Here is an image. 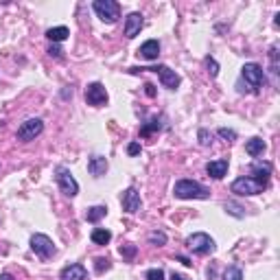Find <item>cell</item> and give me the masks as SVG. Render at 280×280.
Here are the masks:
<instances>
[{
  "label": "cell",
  "mask_w": 280,
  "mask_h": 280,
  "mask_svg": "<svg viewBox=\"0 0 280 280\" xmlns=\"http://www.w3.org/2000/svg\"><path fill=\"white\" fill-rule=\"evenodd\" d=\"M173 195L177 199H210V190L195 180H180L173 186Z\"/></svg>",
  "instance_id": "1"
},
{
  "label": "cell",
  "mask_w": 280,
  "mask_h": 280,
  "mask_svg": "<svg viewBox=\"0 0 280 280\" xmlns=\"http://www.w3.org/2000/svg\"><path fill=\"white\" fill-rule=\"evenodd\" d=\"M92 9L105 25H114L118 20V16H121V7H118V3H114V0H94Z\"/></svg>",
  "instance_id": "2"
},
{
  "label": "cell",
  "mask_w": 280,
  "mask_h": 280,
  "mask_svg": "<svg viewBox=\"0 0 280 280\" xmlns=\"http://www.w3.org/2000/svg\"><path fill=\"white\" fill-rule=\"evenodd\" d=\"M55 180H57L59 190H62L66 197H75V195L79 193V184H77L73 173H70V169H66V166H57L55 169Z\"/></svg>",
  "instance_id": "3"
},
{
  "label": "cell",
  "mask_w": 280,
  "mask_h": 280,
  "mask_svg": "<svg viewBox=\"0 0 280 280\" xmlns=\"http://www.w3.org/2000/svg\"><path fill=\"white\" fill-rule=\"evenodd\" d=\"M186 245H188V249H193L195 254H201V256L212 254L214 247H217L214 241L206 234V232H195V234H190L186 239Z\"/></svg>",
  "instance_id": "4"
},
{
  "label": "cell",
  "mask_w": 280,
  "mask_h": 280,
  "mask_svg": "<svg viewBox=\"0 0 280 280\" xmlns=\"http://www.w3.org/2000/svg\"><path fill=\"white\" fill-rule=\"evenodd\" d=\"M241 77L245 79V83L249 88H252V92H258L260 86H263L265 81V73H263V66H258V64H245V66L241 68Z\"/></svg>",
  "instance_id": "5"
},
{
  "label": "cell",
  "mask_w": 280,
  "mask_h": 280,
  "mask_svg": "<svg viewBox=\"0 0 280 280\" xmlns=\"http://www.w3.org/2000/svg\"><path fill=\"white\" fill-rule=\"evenodd\" d=\"M263 190H265V186L256 182L254 177H239V180L232 182V193L241 195V197H252V195H258Z\"/></svg>",
  "instance_id": "6"
},
{
  "label": "cell",
  "mask_w": 280,
  "mask_h": 280,
  "mask_svg": "<svg viewBox=\"0 0 280 280\" xmlns=\"http://www.w3.org/2000/svg\"><path fill=\"white\" fill-rule=\"evenodd\" d=\"M42 132H44V123H42L40 118H29V121H25L20 127H18V140L31 142V140L38 138Z\"/></svg>",
  "instance_id": "7"
},
{
  "label": "cell",
  "mask_w": 280,
  "mask_h": 280,
  "mask_svg": "<svg viewBox=\"0 0 280 280\" xmlns=\"http://www.w3.org/2000/svg\"><path fill=\"white\" fill-rule=\"evenodd\" d=\"M31 249L40 256V258H44V260L51 258V256H55V252H57L55 243H53L46 234H33L31 236Z\"/></svg>",
  "instance_id": "8"
},
{
  "label": "cell",
  "mask_w": 280,
  "mask_h": 280,
  "mask_svg": "<svg viewBox=\"0 0 280 280\" xmlns=\"http://www.w3.org/2000/svg\"><path fill=\"white\" fill-rule=\"evenodd\" d=\"M86 101H88V105H92V107L105 105L107 103V90L103 88V83H99V81L90 83V86L86 88Z\"/></svg>",
  "instance_id": "9"
},
{
  "label": "cell",
  "mask_w": 280,
  "mask_h": 280,
  "mask_svg": "<svg viewBox=\"0 0 280 280\" xmlns=\"http://www.w3.org/2000/svg\"><path fill=\"white\" fill-rule=\"evenodd\" d=\"M147 70L156 73L160 77V81H162V86L169 88V90H175V88L180 86V75H177L175 70H171L169 66H156V68H147Z\"/></svg>",
  "instance_id": "10"
},
{
  "label": "cell",
  "mask_w": 280,
  "mask_h": 280,
  "mask_svg": "<svg viewBox=\"0 0 280 280\" xmlns=\"http://www.w3.org/2000/svg\"><path fill=\"white\" fill-rule=\"evenodd\" d=\"M121 204H123V210H125V212H129V214L138 212V210H140V204H142L138 190H136L134 186H129V188L121 195Z\"/></svg>",
  "instance_id": "11"
},
{
  "label": "cell",
  "mask_w": 280,
  "mask_h": 280,
  "mask_svg": "<svg viewBox=\"0 0 280 280\" xmlns=\"http://www.w3.org/2000/svg\"><path fill=\"white\" fill-rule=\"evenodd\" d=\"M142 25H145V20H142V14H138V11H134V14H129L127 18H125V38H136V35L140 33Z\"/></svg>",
  "instance_id": "12"
},
{
  "label": "cell",
  "mask_w": 280,
  "mask_h": 280,
  "mask_svg": "<svg viewBox=\"0 0 280 280\" xmlns=\"http://www.w3.org/2000/svg\"><path fill=\"white\" fill-rule=\"evenodd\" d=\"M59 280H88V271L86 267L79 263H73L68 267H64L62 273H59Z\"/></svg>",
  "instance_id": "13"
},
{
  "label": "cell",
  "mask_w": 280,
  "mask_h": 280,
  "mask_svg": "<svg viewBox=\"0 0 280 280\" xmlns=\"http://www.w3.org/2000/svg\"><path fill=\"white\" fill-rule=\"evenodd\" d=\"M252 177L258 184H263V186L267 188V184H269V175H271V166L267 162H254L252 164Z\"/></svg>",
  "instance_id": "14"
},
{
  "label": "cell",
  "mask_w": 280,
  "mask_h": 280,
  "mask_svg": "<svg viewBox=\"0 0 280 280\" xmlns=\"http://www.w3.org/2000/svg\"><path fill=\"white\" fill-rule=\"evenodd\" d=\"M206 173L210 175L212 180H223L225 173H228V160H214V162H208Z\"/></svg>",
  "instance_id": "15"
},
{
  "label": "cell",
  "mask_w": 280,
  "mask_h": 280,
  "mask_svg": "<svg viewBox=\"0 0 280 280\" xmlns=\"http://www.w3.org/2000/svg\"><path fill=\"white\" fill-rule=\"evenodd\" d=\"M138 53L145 59H149V62H156L158 55H160V42L158 40H147L145 44L138 49Z\"/></svg>",
  "instance_id": "16"
},
{
  "label": "cell",
  "mask_w": 280,
  "mask_h": 280,
  "mask_svg": "<svg viewBox=\"0 0 280 280\" xmlns=\"http://www.w3.org/2000/svg\"><path fill=\"white\" fill-rule=\"evenodd\" d=\"M88 171H90V175H94V177L105 175V171H107V160H105L103 156H92L90 162H88Z\"/></svg>",
  "instance_id": "17"
},
{
  "label": "cell",
  "mask_w": 280,
  "mask_h": 280,
  "mask_svg": "<svg viewBox=\"0 0 280 280\" xmlns=\"http://www.w3.org/2000/svg\"><path fill=\"white\" fill-rule=\"evenodd\" d=\"M267 149V145L263 142V138H249L245 142V151L249 153L252 158H258V156H263V151Z\"/></svg>",
  "instance_id": "18"
},
{
  "label": "cell",
  "mask_w": 280,
  "mask_h": 280,
  "mask_svg": "<svg viewBox=\"0 0 280 280\" xmlns=\"http://www.w3.org/2000/svg\"><path fill=\"white\" fill-rule=\"evenodd\" d=\"M90 239H92L94 245H107V243L112 241V232L105 230V228H97V230H92Z\"/></svg>",
  "instance_id": "19"
},
{
  "label": "cell",
  "mask_w": 280,
  "mask_h": 280,
  "mask_svg": "<svg viewBox=\"0 0 280 280\" xmlns=\"http://www.w3.org/2000/svg\"><path fill=\"white\" fill-rule=\"evenodd\" d=\"M70 35V31L66 27H53V29H49V31H46V38H49L53 44H57V42H64Z\"/></svg>",
  "instance_id": "20"
},
{
  "label": "cell",
  "mask_w": 280,
  "mask_h": 280,
  "mask_svg": "<svg viewBox=\"0 0 280 280\" xmlns=\"http://www.w3.org/2000/svg\"><path fill=\"white\" fill-rule=\"evenodd\" d=\"M107 214V208L105 206H92V208H88V212H86V221H90V223H97L101 221Z\"/></svg>",
  "instance_id": "21"
},
{
  "label": "cell",
  "mask_w": 280,
  "mask_h": 280,
  "mask_svg": "<svg viewBox=\"0 0 280 280\" xmlns=\"http://www.w3.org/2000/svg\"><path fill=\"white\" fill-rule=\"evenodd\" d=\"M269 59H271V68H269V73H271V83L273 86H278V44H273L271 49H269Z\"/></svg>",
  "instance_id": "22"
},
{
  "label": "cell",
  "mask_w": 280,
  "mask_h": 280,
  "mask_svg": "<svg viewBox=\"0 0 280 280\" xmlns=\"http://www.w3.org/2000/svg\"><path fill=\"white\" fill-rule=\"evenodd\" d=\"M223 280H243V271H241V267H236V265L228 267V269L223 271Z\"/></svg>",
  "instance_id": "23"
},
{
  "label": "cell",
  "mask_w": 280,
  "mask_h": 280,
  "mask_svg": "<svg viewBox=\"0 0 280 280\" xmlns=\"http://www.w3.org/2000/svg\"><path fill=\"white\" fill-rule=\"evenodd\" d=\"M156 129H160V121L158 118H151L149 123L142 125V129H140V136H151Z\"/></svg>",
  "instance_id": "24"
},
{
  "label": "cell",
  "mask_w": 280,
  "mask_h": 280,
  "mask_svg": "<svg viewBox=\"0 0 280 280\" xmlns=\"http://www.w3.org/2000/svg\"><path fill=\"white\" fill-rule=\"evenodd\" d=\"M225 212H230L232 217H245V212H243V208L239 204H234V201H225Z\"/></svg>",
  "instance_id": "25"
},
{
  "label": "cell",
  "mask_w": 280,
  "mask_h": 280,
  "mask_svg": "<svg viewBox=\"0 0 280 280\" xmlns=\"http://www.w3.org/2000/svg\"><path fill=\"white\" fill-rule=\"evenodd\" d=\"M149 243H151V245L162 247L166 243V234H164V232H151V234H149Z\"/></svg>",
  "instance_id": "26"
},
{
  "label": "cell",
  "mask_w": 280,
  "mask_h": 280,
  "mask_svg": "<svg viewBox=\"0 0 280 280\" xmlns=\"http://www.w3.org/2000/svg\"><path fill=\"white\" fill-rule=\"evenodd\" d=\"M110 260H107V258H97V260H94V271H97L99 273V276H101V273H103V271H107V269H110Z\"/></svg>",
  "instance_id": "27"
},
{
  "label": "cell",
  "mask_w": 280,
  "mask_h": 280,
  "mask_svg": "<svg viewBox=\"0 0 280 280\" xmlns=\"http://www.w3.org/2000/svg\"><path fill=\"white\" fill-rule=\"evenodd\" d=\"M197 138H199V145L201 147H208L212 142V134L208 132V129H199L197 132Z\"/></svg>",
  "instance_id": "28"
},
{
  "label": "cell",
  "mask_w": 280,
  "mask_h": 280,
  "mask_svg": "<svg viewBox=\"0 0 280 280\" xmlns=\"http://www.w3.org/2000/svg\"><path fill=\"white\" fill-rule=\"evenodd\" d=\"M206 68H208V75H210L212 79H214V77L219 75V64L214 62L212 57H206Z\"/></svg>",
  "instance_id": "29"
},
{
  "label": "cell",
  "mask_w": 280,
  "mask_h": 280,
  "mask_svg": "<svg viewBox=\"0 0 280 280\" xmlns=\"http://www.w3.org/2000/svg\"><path fill=\"white\" fill-rule=\"evenodd\" d=\"M219 136H221L225 142H234V140H236V132H234V129H225V127H221V129H219Z\"/></svg>",
  "instance_id": "30"
},
{
  "label": "cell",
  "mask_w": 280,
  "mask_h": 280,
  "mask_svg": "<svg viewBox=\"0 0 280 280\" xmlns=\"http://www.w3.org/2000/svg\"><path fill=\"white\" fill-rule=\"evenodd\" d=\"M118 252H121V256H123V258L132 260L134 256H136V245H123L121 249H118Z\"/></svg>",
  "instance_id": "31"
},
{
  "label": "cell",
  "mask_w": 280,
  "mask_h": 280,
  "mask_svg": "<svg viewBox=\"0 0 280 280\" xmlns=\"http://www.w3.org/2000/svg\"><path fill=\"white\" fill-rule=\"evenodd\" d=\"M145 280H164V271L162 269H149L145 273Z\"/></svg>",
  "instance_id": "32"
},
{
  "label": "cell",
  "mask_w": 280,
  "mask_h": 280,
  "mask_svg": "<svg viewBox=\"0 0 280 280\" xmlns=\"http://www.w3.org/2000/svg\"><path fill=\"white\" fill-rule=\"evenodd\" d=\"M49 55L55 57V59H62V57H64V51L59 49L57 44H51V46H49Z\"/></svg>",
  "instance_id": "33"
},
{
  "label": "cell",
  "mask_w": 280,
  "mask_h": 280,
  "mask_svg": "<svg viewBox=\"0 0 280 280\" xmlns=\"http://www.w3.org/2000/svg\"><path fill=\"white\" fill-rule=\"evenodd\" d=\"M127 153H129V156H138V153H140V145H138V142H132V145L127 147Z\"/></svg>",
  "instance_id": "34"
},
{
  "label": "cell",
  "mask_w": 280,
  "mask_h": 280,
  "mask_svg": "<svg viewBox=\"0 0 280 280\" xmlns=\"http://www.w3.org/2000/svg\"><path fill=\"white\" fill-rule=\"evenodd\" d=\"M145 92L149 94V97H156V90H153L151 83H145Z\"/></svg>",
  "instance_id": "35"
},
{
  "label": "cell",
  "mask_w": 280,
  "mask_h": 280,
  "mask_svg": "<svg viewBox=\"0 0 280 280\" xmlns=\"http://www.w3.org/2000/svg\"><path fill=\"white\" fill-rule=\"evenodd\" d=\"M177 260H180V263H184L186 267H190V265H193V263H190V260L186 258V256H177Z\"/></svg>",
  "instance_id": "36"
},
{
  "label": "cell",
  "mask_w": 280,
  "mask_h": 280,
  "mask_svg": "<svg viewBox=\"0 0 280 280\" xmlns=\"http://www.w3.org/2000/svg\"><path fill=\"white\" fill-rule=\"evenodd\" d=\"M171 280H186V278H184V276H180V273H171Z\"/></svg>",
  "instance_id": "37"
},
{
  "label": "cell",
  "mask_w": 280,
  "mask_h": 280,
  "mask_svg": "<svg viewBox=\"0 0 280 280\" xmlns=\"http://www.w3.org/2000/svg\"><path fill=\"white\" fill-rule=\"evenodd\" d=\"M0 280H14V278H11L9 273H3V276H0Z\"/></svg>",
  "instance_id": "38"
}]
</instances>
